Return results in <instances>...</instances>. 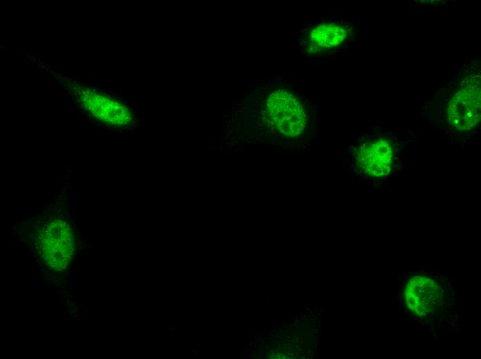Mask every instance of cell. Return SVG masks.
<instances>
[{"mask_svg":"<svg viewBox=\"0 0 481 359\" xmlns=\"http://www.w3.org/2000/svg\"><path fill=\"white\" fill-rule=\"evenodd\" d=\"M265 115L270 126L286 137H296L305 129L303 106L294 95L285 90H277L269 96Z\"/></svg>","mask_w":481,"mask_h":359,"instance_id":"2","label":"cell"},{"mask_svg":"<svg viewBox=\"0 0 481 359\" xmlns=\"http://www.w3.org/2000/svg\"><path fill=\"white\" fill-rule=\"evenodd\" d=\"M37 246L44 262L56 271L66 269L72 261L76 242L70 225L62 219H53L41 227Z\"/></svg>","mask_w":481,"mask_h":359,"instance_id":"1","label":"cell"},{"mask_svg":"<svg viewBox=\"0 0 481 359\" xmlns=\"http://www.w3.org/2000/svg\"><path fill=\"white\" fill-rule=\"evenodd\" d=\"M56 81L59 80L57 77H55Z\"/></svg>","mask_w":481,"mask_h":359,"instance_id":"8","label":"cell"},{"mask_svg":"<svg viewBox=\"0 0 481 359\" xmlns=\"http://www.w3.org/2000/svg\"><path fill=\"white\" fill-rule=\"evenodd\" d=\"M84 101H86L85 108L107 125L125 126L129 125L133 119L131 112L114 99L111 101L97 95L90 96L89 99Z\"/></svg>","mask_w":481,"mask_h":359,"instance_id":"5","label":"cell"},{"mask_svg":"<svg viewBox=\"0 0 481 359\" xmlns=\"http://www.w3.org/2000/svg\"><path fill=\"white\" fill-rule=\"evenodd\" d=\"M393 152L390 144L376 139L361 146L357 153V164L361 172L372 177L387 175L392 168Z\"/></svg>","mask_w":481,"mask_h":359,"instance_id":"4","label":"cell"},{"mask_svg":"<svg viewBox=\"0 0 481 359\" xmlns=\"http://www.w3.org/2000/svg\"><path fill=\"white\" fill-rule=\"evenodd\" d=\"M346 35V30L339 25L321 24L312 30L309 41L316 50L328 49L340 44Z\"/></svg>","mask_w":481,"mask_h":359,"instance_id":"6","label":"cell"},{"mask_svg":"<svg viewBox=\"0 0 481 359\" xmlns=\"http://www.w3.org/2000/svg\"><path fill=\"white\" fill-rule=\"evenodd\" d=\"M41 57H42V58H43V57H44V55H41Z\"/></svg>","mask_w":481,"mask_h":359,"instance_id":"9","label":"cell"},{"mask_svg":"<svg viewBox=\"0 0 481 359\" xmlns=\"http://www.w3.org/2000/svg\"><path fill=\"white\" fill-rule=\"evenodd\" d=\"M448 118L455 128L469 130L480 119V83L469 81L453 96L447 110Z\"/></svg>","mask_w":481,"mask_h":359,"instance_id":"3","label":"cell"},{"mask_svg":"<svg viewBox=\"0 0 481 359\" xmlns=\"http://www.w3.org/2000/svg\"><path fill=\"white\" fill-rule=\"evenodd\" d=\"M22 66H26V63H25L24 61H23Z\"/></svg>","mask_w":481,"mask_h":359,"instance_id":"7","label":"cell"}]
</instances>
